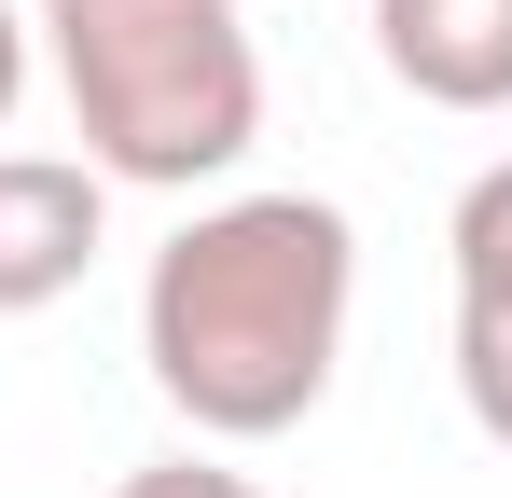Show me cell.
I'll use <instances>...</instances> for the list:
<instances>
[{
	"instance_id": "obj_1",
	"label": "cell",
	"mask_w": 512,
	"mask_h": 498,
	"mask_svg": "<svg viewBox=\"0 0 512 498\" xmlns=\"http://www.w3.org/2000/svg\"><path fill=\"white\" fill-rule=\"evenodd\" d=\"M360 236L333 194H222L139 277V360L208 443H277L333 402Z\"/></svg>"
},
{
	"instance_id": "obj_2",
	"label": "cell",
	"mask_w": 512,
	"mask_h": 498,
	"mask_svg": "<svg viewBox=\"0 0 512 498\" xmlns=\"http://www.w3.org/2000/svg\"><path fill=\"white\" fill-rule=\"evenodd\" d=\"M42 56L97 180L194 194L263 139V56L236 0H42Z\"/></svg>"
},
{
	"instance_id": "obj_3",
	"label": "cell",
	"mask_w": 512,
	"mask_h": 498,
	"mask_svg": "<svg viewBox=\"0 0 512 498\" xmlns=\"http://www.w3.org/2000/svg\"><path fill=\"white\" fill-rule=\"evenodd\" d=\"M111 180L84 153H0V319H42L97 277Z\"/></svg>"
},
{
	"instance_id": "obj_4",
	"label": "cell",
	"mask_w": 512,
	"mask_h": 498,
	"mask_svg": "<svg viewBox=\"0 0 512 498\" xmlns=\"http://www.w3.org/2000/svg\"><path fill=\"white\" fill-rule=\"evenodd\" d=\"M374 56L429 111H512V0H374Z\"/></svg>"
},
{
	"instance_id": "obj_5",
	"label": "cell",
	"mask_w": 512,
	"mask_h": 498,
	"mask_svg": "<svg viewBox=\"0 0 512 498\" xmlns=\"http://www.w3.org/2000/svg\"><path fill=\"white\" fill-rule=\"evenodd\" d=\"M457 402L485 443H512V291H457Z\"/></svg>"
},
{
	"instance_id": "obj_6",
	"label": "cell",
	"mask_w": 512,
	"mask_h": 498,
	"mask_svg": "<svg viewBox=\"0 0 512 498\" xmlns=\"http://www.w3.org/2000/svg\"><path fill=\"white\" fill-rule=\"evenodd\" d=\"M443 249H457V291H512V153L457 194V222H443Z\"/></svg>"
},
{
	"instance_id": "obj_7",
	"label": "cell",
	"mask_w": 512,
	"mask_h": 498,
	"mask_svg": "<svg viewBox=\"0 0 512 498\" xmlns=\"http://www.w3.org/2000/svg\"><path fill=\"white\" fill-rule=\"evenodd\" d=\"M111 498H263L250 471H222V457H153V471H125Z\"/></svg>"
},
{
	"instance_id": "obj_8",
	"label": "cell",
	"mask_w": 512,
	"mask_h": 498,
	"mask_svg": "<svg viewBox=\"0 0 512 498\" xmlns=\"http://www.w3.org/2000/svg\"><path fill=\"white\" fill-rule=\"evenodd\" d=\"M14 97H28V14L0 0V125H14Z\"/></svg>"
}]
</instances>
